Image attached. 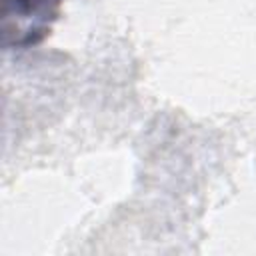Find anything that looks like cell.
Returning a JSON list of instances; mask_svg holds the SVG:
<instances>
[{
    "mask_svg": "<svg viewBox=\"0 0 256 256\" xmlns=\"http://www.w3.org/2000/svg\"><path fill=\"white\" fill-rule=\"evenodd\" d=\"M60 0H6V18H38L40 22L54 14Z\"/></svg>",
    "mask_w": 256,
    "mask_h": 256,
    "instance_id": "cell-1",
    "label": "cell"
}]
</instances>
